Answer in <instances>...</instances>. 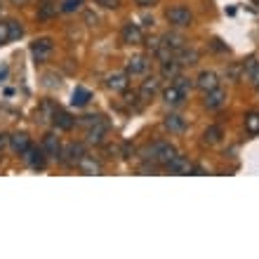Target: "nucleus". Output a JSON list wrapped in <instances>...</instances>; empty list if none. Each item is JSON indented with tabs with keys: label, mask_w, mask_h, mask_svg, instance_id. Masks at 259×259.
<instances>
[{
	"label": "nucleus",
	"mask_w": 259,
	"mask_h": 259,
	"mask_svg": "<svg viewBox=\"0 0 259 259\" xmlns=\"http://www.w3.org/2000/svg\"><path fill=\"white\" fill-rule=\"evenodd\" d=\"M144 153H146V158L153 160L156 165H167L172 158L177 156V149H175L170 142H156V144H151Z\"/></svg>",
	"instance_id": "f257e3e1"
},
{
	"label": "nucleus",
	"mask_w": 259,
	"mask_h": 259,
	"mask_svg": "<svg viewBox=\"0 0 259 259\" xmlns=\"http://www.w3.org/2000/svg\"><path fill=\"white\" fill-rule=\"evenodd\" d=\"M165 19L170 21V26L175 28H186L193 24V14L189 7L184 5H172L167 12H165Z\"/></svg>",
	"instance_id": "f03ea898"
},
{
	"label": "nucleus",
	"mask_w": 259,
	"mask_h": 259,
	"mask_svg": "<svg viewBox=\"0 0 259 259\" xmlns=\"http://www.w3.org/2000/svg\"><path fill=\"white\" fill-rule=\"evenodd\" d=\"M52 50H55V45H52V40H50V38H40V40H35L33 45H31V55H33L35 64H42V62H45Z\"/></svg>",
	"instance_id": "7ed1b4c3"
},
{
	"label": "nucleus",
	"mask_w": 259,
	"mask_h": 259,
	"mask_svg": "<svg viewBox=\"0 0 259 259\" xmlns=\"http://www.w3.org/2000/svg\"><path fill=\"white\" fill-rule=\"evenodd\" d=\"M165 167H167V172H172V175H191V172H193L191 160H189V158H184V156H179V153L172 158Z\"/></svg>",
	"instance_id": "20e7f679"
},
{
	"label": "nucleus",
	"mask_w": 259,
	"mask_h": 259,
	"mask_svg": "<svg viewBox=\"0 0 259 259\" xmlns=\"http://www.w3.org/2000/svg\"><path fill=\"white\" fill-rule=\"evenodd\" d=\"M120 35H123V42H127V45H142V42H144L142 28L137 26V24H132V21H127V24H125L123 31H120Z\"/></svg>",
	"instance_id": "39448f33"
},
{
	"label": "nucleus",
	"mask_w": 259,
	"mask_h": 259,
	"mask_svg": "<svg viewBox=\"0 0 259 259\" xmlns=\"http://www.w3.org/2000/svg\"><path fill=\"white\" fill-rule=\"evenodd\" d=\"M224 102H226V92L222 88H214V90H210V92H205V109L207 111L222 109Z\"/></svg>",
	"instance_id": "423d86ee"
},
{
	"label": "nucleus",
	"mask_w": 259,
	"mask_h": 259,
	"mask_svg": "<svg viewBox=\"0 0 259 259\" xmlns=\"http://www.w3.org/2000/svg\"><path fill=\"white\" fill-rule=\"evenodd\" d=\"M62 156H66V158H59V160H64L66 165H75L82 156H85V146L71 142V144H66V149L62 151Z\"/></svg>",
	"instance_id": "0eeeda50"
},
{
	"label": "nucleus",
	"mask_w": 259,
	"mask_h": 259,
	"mask_svg": "<svg viewBox=\"0 0 259 259\" xmlns=\"http://www.w3.org/2000/svg\"><path fill=\"white\" fill-rule=\"evenodd\" d=\"M24 158H26V163L31 165L33 170H42V167H45V151H42V146H28Z\"/></svg>",
	"instance_id": "6e6552de"
},
{
	"label": "nucleus",
	"mask_w": 259,
	"mask_h": 259,
	"mask_svg": "<svg viewBox=\"0 0 259 259\" xmlns=\"http://www.w3.org/2000/svg\"><path fill=\"white\" fill-rule=\"evenodd\" d=\"M158 90H160V80L151 75V78H146V80L142 82V88H139V99H142V102H151V99L158 95Z\"/></svg>",
	"instance_id": "1a4fd4ad"
},
{
	"label": "nucleus",
	"mask_w": 259,
	"mask_h": 259,
	"mask_svg": "<svg viewBox=\"0 0 259 259\" xmlns=\"http://www.w3.org/2000/svg\"><path fill=\"white\" fill-rule=\"evenodd\" d=\"M149 71V59L146 57H132L125 64V73L127 75H142Z\"/></svg>",
	"instance_id": "9d476101"
},
{
	"label": "nucleus",
	"mask_w": 259,
	"mask_h": 259,
	"mask_svg": "<svg viewBox=\"0 0 259 259\" xmlns=\"http://www.w3.org/2000/svg\"><path fill=\"white\" fill-rule=\"evenodd\" d=\"M196 88L203 90V92H210V90L219 88V78L217 73H212V71H203V73L196 78Z\"/></svg>",
	"instance_id": "9b49d317"
},
{
	"label": "nucleus",
	"mask_w": 259,
	"mask_h": 259,
	"mask_svg": "<svg viewBox=\"0 0 259 259\" xmlns=\"http://www.w3.org/2000/svg\"><path fill=\"white\" fill-rule=\"evenodd\" d=\"M42 151H45V156L50 158H62V144H59V139H57L55 135H45V139H42Z\"/></svg>",
	"instance_id": "f8f14e48"
},
{
	"label": "nucleus",
	"mask_w": 259,
	"mask_h": 259,
	"mask_svg": "<svg viewBox=\"0 0 259 259\" xmlns=\"http://www.w3.org/2000/svg\"><path fill=\"white\" fill-rule=\"evenodd\" d=\"M106 132H109V127H106V123H95L92 127H88V142L95 144V146H99V144H104V139H106Z\"/></svg>",
	"instance_id": "ddd939ff"
},
{
	"label": "nucleus",
	"mask_w": 259,
	"mask_h": 259,
	"mask_svg": "<svg viewBox=\"0 0 259 259\" xmlns=\"http://www.w3.org/2000/svg\"><path fill=\"white\" fill-rule=\"evenodd\" d=\"M52 123H55V127H57V130H64V132H68V130H73L75 118L71 116V113H66V111L57 109V111H55V116H52Z\"/></svg>",
	"instance_id": "4468645a"
},
{
	"label": "nucleus",
	"mask_w": 259,
	"mask_h": 259,
	"mask_svg": "<svg viewBox=\"0 0 259 259\" xmlns=\"http://www.w3.org/2000/svg\"><path fill=\"white\" fill-rule=\"evenodd\" d=\"M10 146H12L14 153L24 156L28 151V146H31V139H28V135H24V132H17V135L10 137Z\"/></svg>",
	"instance_id": "2eb2a0df"
},
{
	"label": "nucleus",
	"mask_w": 259,
	"mask_h": 259,
	"mask_svg": "<svg viewBox=\"0 0 259 259\" xmlns=\"http://www.w3.org/2000/svg\"><path fill=\"white\" fill-rule=\"evenodd\" d=\"M75 167H78L80 172H85V175H99V172H102V165L97 163L92 156H88V153H85V156L75 163Z\"/></svg>",
	"instance_id": "dca6fc26"
},
{
	"label": "nucleus",
	"mask_w": 259,
	"mask_h": 259,
	"mask_svg": "<svg viewBox=\"0 0 259 259\" xmlns=\"http://www.w3.org/2000/svg\"><path fill=\"white\" fill-rule=\"evenodd\" d=\"M184 92L179 88H175V85H170L167 90H163V102L167 104V106H179V104L184 102Z\"/></svg>",
	"instance_id": "f3484780"
},
{
	"label": "nucleus",
	"mask_w": 259,
	"mask_h": 259,
	"mask_svg": "<svg viewBox=\"0 0 259 259\" xmlns=\"http://www.w3.org/2000/svg\"><path fill=\"white\" fill-rule=\"evenodd\" d=\"M127 73H113L109 75V80H106V85H109V90H113V92H125L127 90Z\"/></svg>",
	"instance_id": "a211bd4d"
},
{
	"label": "nucleus",
	"mask_w": 259,
	"mask_h": 259,
	"mask_svg": "<svg viewBox=\"0 0 259 259\" xmlns=\"http://www.w3.org/2000/svg\"><path fill=\"white\" fill-rule=\"evenodd\" d=\"M163 125H165V130H170V132H184L186 130V123H184V118L182 116H177V113H170V116H165V120H163Z\"/></svg>",
	"instance_id": "6ab92c4d"
},
{
	"label": "nucleus",
	"mask_w": 259,
	"mask_h": 259,
	"mask_svg": "<svg viewBox=\"0 0 259 259\" xmlns=\"http://www.w3.org/2000/svg\"><path fill=\"white\" fill-rule=\"evenodd\" d=\"M179 68H182V64H179L175 57H170V59H165V62L160 64V75H163V78H175V75H179Z\"/></svg>",
	"instance_id": "aec40b11"
},
{
	"label": "nucleus",
	"mask_w": 259,
	"mask_h": 259,
	"mask_svg": "<svg viewBox=\"0 0 259 259\" xmlns=\"http://www.w3.org/2000/svg\"><path fill=\"white\" fill-rule=\"evenodd\" d=\"M222 137H224V130L219 127V125H210V127L203 132V142L205 144H219Z\"/></svg>",
	"instance_id": "412c9836"
},
{
	"label": "nucleus",
	"mask_w": 259,
	"mask_h": 259,
	"mask_svg": "<svg viewBox=\"0 0 259 259\" xmlns=\"http://www.w3.org/2000/svg\"><path fill=\"white\" fill-rule=\"evenodd\" d=\"M165 45V48H170V50H182L184 48V38L182 35H177V33H165L163 35V40H160Z\"/></svg>",
	"instance_id": "4be33fe9"
},
{
	"label": "nucleus",
	"mask_w": 259,
	"mask_h": 259,
	"mask_svg": "<svg viewBox=\"0 0 259 259\" xmlns=\"http://www.w3.org/2000/svg\"><path fill=\"white\" fill-rule=\"evenodd\" d=\"M175 59H177V62L182 64V66H186V64L191 66V64H196V62H198V52H196V50H186V48H182V50H179V55L175 57Z\"/></svg>",
	"instance_id": "5701e85b"
},
{
	"label": "nucleus",
	"mask_w": 259,
	"mask_h": 259,
	"mask_svg": "<svg viewBox=\"0 0 259 259\" xmlns=\"http://www.w3.org/2000/svg\"><path fill=\"white\" fill-rule=\"evenodd\" d=\"M52 17H57V5L48 0V3H42V5L38 7V19L48 21V19H52Z\"/></svg>",
	"instance_id": "b1692460"
},
{
	"label": "nucleus",
	"mask_w": 259,
	"mask_h": 259,
	"mask_svg": "<svg viewBox=\"0 0 259 259\" xmlns=\"http://www.w3.org/2000/svg\"><path fill=\"white\" fill-rule=\"evenodd\" d=\"M82 5H85V0H64L62 7H59V12H64V14L78 12V10H82Z\"/></svg>",
	"instance_id": "393cba45"
},
{
	"label": "nucleus",
	"mask_w": 259,
	"mask_h": 259,
	"mask_svg": "<svg viewBox=\"0 0 259 259\" xmlns=\"http://www.w3.org/2000/svg\"><path fill=\"white\" fill-rule=\"evenodd\" d=\"M90 102V92L85 88H78L73 92V99H71V104H73V106H85V104Z\"/></svg>",
	"instance_id": "a878e982"
},
{
	"label": "nucleus",
	"mask_w": 259,
	"mask_h": 259,
	"mask_svg": "<svg viewBox=\"0 0 259 259\" xmlns=\"http://www.w3.org/2000/svg\"><path fill=\"white\" fill-rule=\"evenodd\" d=\"M245 130L250 135H259V113H247L245 116Z\"/></svg>",
	"instance_id": "bb28decb"
},
{
	"label": "nucleus",
	"mask_w": 259,
	"mask_h": 259,
	"mask_svg": "<svg viewBox=\"0 0 259 259\" xmlns=\"http://www.w3.org/2000/svg\"><path fill=\"white\" fill-rule=\"evenodd\" d=\"M7 31H10V40H19L21 35H24V26H21L19 21H7Z\"/></svg>",
	"instance_id": "cd10ccee"
},
{
	"label": "nucleus",
	"mask_w": 259,
	"mask_h": 259,
	"mask_svg": "<svg viewBox=\"0 0 259 259\" xmlns=\"http://www.w3.org/2000/svg\"><path fill=\"white\" fill-rule=\"evenodd\" d=\"M175 88H179L182 92H189V90L193 88V82H191V78H184V75H175Z\"/></svg>",
	"instance_id": "c85d7f7f"
},
{
	"label": "nucleus",
	"mask_w": 259,
	"mask_h": 259,
	"mask_svg": "<svg viewBox=\"0 0 259 259\" xmlns=\"http://www.w3.org/2000/svg\"><path fill=\"white\" fill-rule=\"evenodd\" d=\"M144 45H146V50H149V52H153V55H156L158 48H160V40H158V38H149V40H144Z\"/></svg>",
	"instance_id": "c756f323"
},
{
	"label": "nucleus",
	"mask_w": 259,
	"mask_h": 259,
	"mask_svg": "<svg viewBox=\"0 0 259 259\" xmlns=\"http://www.w3.org/2000/svg\"><path fill=\"white\" fill-rule=\"evenodd\" d=\"M97 5L106 7V10H116V7H120V0H95Z\"/></svg>",
	"instance_id": "7c9ffc66"
},
{
	"label": "nucleus",
	"mask_w": 259,
	"mask_h": 259,
	"mask_svg": "<svg viewBox=\"0 0 259 259\" xmlns=\"http://www.w3.org/2000/svg\"><path fill=\"white\" fill-rule=\"evenodd\" d=\"M99 120H102V116H82L78 123H80V125H88V127H92V125L99 123Z\"/></svg>",
	"instance_id": "2f4dec72"
},
{
	"label": "nucleus",
	"mask_w": 259,
	"mask_h": 259,
	"mask_svg": "<svg viewBox=\"0 0 259 259\" xmlns=\"http://www.w3.org/2000/svg\"><path fill=\"white\" fill-rule=\"evenodd\" d=\"M247 73H250V78H252V85H257V88H259V62L254 64V66L250 68Z\"/></svg>",
	"instance_id": "473e14b6"
},
{
	"label": "nucleus",
	"mask_w": 259,
	"mask_h": 259,
	"mask_svg": "<svg viewBox=\"0 0 259 259\" xmlns=\"http://www.w3.org/2000/svg\"><path fill=\"white\" fill-rule=\"evenodd\" d=\"M10 40V31H7V24H0V45H5Z\"/></svg>",
	"instance_id": "72a5a7b5"
},
{
	"label": "nucleus",
	"mask_w": 259,
	"mask_h": 259,
	"mask_svg": "<svg viewBox=\"0 0 259 259\" xmlns=\"http://www.w3.org/2000/svg\"><path fill=\"white\" fill-rule=\"evenodd\" d=\"M226 75H229L231 80H238V75H240V66H236V64H233V66H229V71H226Z\"/></svg>",
	"instance_id": "f704fd0d"
},
{
	"label": "nucleus",
	"mask_w": 259,
	"mask_h": 259,
	"mask_svg": "<svg viewBox=\"0 0 259 259\" xmlns=\"http://www.w3.org/2000/svg\"><path fill=\"white\" fill-rule=\"evenodd\" d=\"M135 3L142 7V10H146V7H153V5H156L158 0H135Z\"/></svg>",
	"instance_id": "c9c22d12"
},
{
	"label": "nucleus",
	"mask_w": 259,
	"mask_h": 259,
	"mask_svg": "<svg viewBox=\"0 0 259 259\" xmlns=\"http://www.w3.org/2000/svg\"><path fill=\"white\" fill-rule=\"evenodd\" d=\"M85 21H88L90 26H95V24H97V14H92V12H85Z\"/></svg>",
	"instance_id": "e433bc0d"
},
{
	"label": "nucleus",
	"mask_w": 259,
	"mask_h": 259,
	"mask_svg": "<svg viewBox=\"0 0 259 259\" xmlns=\"http://www.w3.org/2000/svg\"><path fill=\"white\" fill-rule=\"evenodd\" d=\"M7 144H10V137H7V135H0V151L5 149Z\"/></svg>",
	"instance_id": "4c0bfd02"
},
{
	"label": "nucleus",
	"mask_w": 259,
	"mask_h": 259,
	"mask_svg": "<svg viewBox=\"0 0 259 259\" xmlns=\"http://www.w3.org/2000/svg\"><path fill=\"white\" fill-rule=\"evenodd\" d=\"M10 3H12V5H17V7H19V5H26L28 0H10Z\"/></svg>",
	"instance_id": "58836bf2"
},
{
	"label": "nucleus",
	"mask_w": 259,
	"mask_h": 259,
	"mask_svg": "<svg viewBox=\"0 0 259 259\" xmlns=\"http://www.w3.org/2000/svg\"><path fill=\"white\" fill-rule=\"evenodd\" d=\"M0 160H3V151H0Z\"/></svg>",
	"instance_id": "ea45409f"
}]
</instances>
